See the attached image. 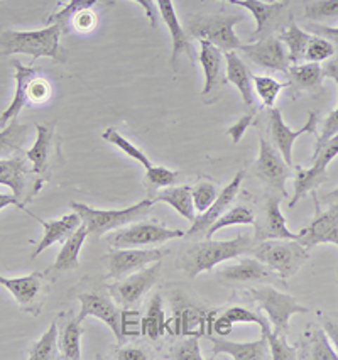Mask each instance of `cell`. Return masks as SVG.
<instances>
[{"instance_id": "6da1fadb", "label": "cell", "mask_w": 338, "mask_h": 360, "mask_svg": "<svg viewBox=\"0 0 338 360\" xmlns=\"http://www.w3.org/2000/svg\"><path fill=\"white\" fill-rule=\"evenodd\" d=\"M61 34L60 24H49L48 27L37 31L0 29V60L12 54H29L32 56L31 66H34L39 58H51L63 63L66 54L61 46Z\"/></svg>"}, {"instance_id": "7a4b0ae2", "label": "cell", "mask_w": 338, "mask_h": 360, "mask_svg": "<svg viewBox=\"0 0 338 360\" xmlns=\"http://www.w3.org/2000/svg\"><path fill=\"white\" fill-rule=\"evenodd\" d=\"M252 249L254 238L245 233H240L230 240H214L205 237V240L190 245L181 254V267L188 278L193 279L205 271H212L219 264L250 254Z\"/></svg>"}, {"instance_id": "3957f363", "label": "cell", "mask_w": 338, "mask_h": 360, "mask_svg": "<svg viewBox=\"0 0 338 360\" xmlns=\"http://www.w3.org/2000/svg\"><path fill=\"white\" fill-rule=\"evenodd\" d=\"M252 255L281 279L293 278L310 257L308 249H304L298 240L286 238H271L254 244Z\"/></svg>"}, {"instance_id": "277c9868", "label": "cell", "mask_w": 338, "mask_h": 360, "mask_svg": "<svg viewBox=\"0 0 338 360\" xmlns=\"http://www.w3.org/2000/svg\"><path fill=\"white\" fill-rule=\"evenodd\" d=\"M244 20L242 14L220 12V14H195L188 19V31L200 41H208L222 51H237L242 41L235 34L233 26Z\"/></svg>"}, {"instance_id": "5b68a950", "label": "cell", "mask_w": 338, "mask_h": 360, "mask_svg": "<svg viewBox=\"0 0 338 360\" xmlns=\"http://www.w3.org/2000/svg\"><path fill=\"white\" fill-rule=\"evenodd\" d=\"M152 205V200L145 198L141 200L139 203L132 205V207L122 208V210H97V208H91L89 205L77 202L70 203V207L82 217L83 225L89 230V233L102 237L103 233L114 232L117 229H122L125 225L139 221L143 217H145V213L151 210Z\"/></svg>"}, {"instance_id": "8992f818", "label": "cell", "mask_w": 338, "mask_h": 360, "mask_svg": "<svg viewBox=\"0 0 338 360\" xmlns=\"http://www.w3.org/2000/svg\"><path fill=\"white\" fill-rule=\"evenodd\" d=\"M181 237H185V232L179 229H166L156 221H137L108 233L107 242L114 249H132V247L161 245Z\"/></svg>"}, {"instance_id": "52a82bcc", "label": "cell", "mask_w": 338, "mask_h": 360, "mask_svg": "<svg viewBox=\"0 0 338 360\" xmlns=\"http://www.w3.org/2000/svg\"><path fill=\"white\" fill-rule=\"evenodd\" d=\"M249 296L261 307L267 315V320L274 326V332L286 337L290 332V320L296 313H308L306 307L296 301L291 295L274 290L273 286L252 288Z\"/></svg>"}, {"instance_id": "ba28073f", "label": "cell", "mask_w": 338, "mask_h": 360, "mask_svg": "<svg viewBox=\"0 0 338 360\" xmlns=\"http://www.w3.org/2000/svg\"><path fill=\"white\" fill-rule=\"evenodd\" d=\"M338 156V134L333 136L327 144L321 148L318 153L313 154V166L308 169L296 167L298 173L294 178V195L290 202V208H294L299 200H303L310 191H315V188L323 185L328 179L327 167L330 162Z\"/></svg>"}, {"instance_id": "9c48e42d", "label": "cell", "mask_w": 338, "mask_h": 360, "mask_svg": "<svg viewBox=\"0 0 338 360\" xmlns=\"http://www.w3.org/2000/svg\"><path fill=\"white\" fill-rule=\"evenodd\" d=\"M26 154L24 156L0 159V185L9 186L22 203H27L37 195L44 179L34 178V169L27 166Z\"/></svg>"}, {"instance_id": "30bf717a", "label": "cell", "mask_w": 338, "mask_h": 360, "mask_svg": "<svg viewBox=\"0 0 338 360\" xmlns=\"http://www.w3.org/2000/svg\"><path fill=\"white\" fill-rule=\"evenodd\" d=\"M161 274V261L149 264L148 267H143L137 273L129 274L127 278L119 279L114 284L108 286V292L112 298L124 308H132L144 298L145 292L156 284Z\"/></svg>"}, {"instance_id": "8fae6325", "label": "cell", "mask_w": 338, "mask_h": 360, "mask_svg": "<svg viewBox=\"0 0 338 360\" xmlns=\"http://www.w3.org/2000/svg\"><path fill=\"white\" fill-rule=\"evenodd\" d=\"M168 250L162 249H145V247H132V249H115L105 255V264L108 267L107 278L119 279L127 278L129 274L137 273L149 264L161 261Z\"/></svg>"}, {"instance_id": "7c38bea8", "label": "cell", "mask_w": 338, "mask_h": 360, "mask_svg": "<svg viewBox=\"0 0 338 360\" xmlns=\"http://www.w3.org/2000/svg\"><path fill=\"white\" fill-rule=\"evenodd\" d=\"M256 174L267 188L276 193L286 196V181L290 179V165L281 156V153L266 141L259 139V158L256 161Z\"/></svg>"}, {"instance_id": "4fadbf2b", "label": "cell", "mask_w": 338, "mask_h": 360, "mask_svg": "<svg viewBox=\"0 0 338 360\" xmlns=\"http://www.w3.org/2000/svg\"><path fill=\"white\" fill-rule=\"evenodd\" d=\"M311 193L315 200V219L299 232L298 242L308 250L320 244H335L338 247V207L330 205L328 210L323 212L315 191Z\"/></svg>"}, {"instance_id": "5bb4252c", "label": "cell", "mask_w": 338, "mask_h": 360, "mask_svg": "<svg viewBox=\"0 0 338 360\" xmlns=\"http://www.w3.org/2000/svg\"><path fill=\"white\" fill-rule=\"evenodd\" d=\"M269 122H271V136H273L274 148H276L285 161L290 166H293V146L296 139L303 134H310V136H316L318 134V114L315 110H310L308 114V120L298 131H291L290 127L282 120L281 110L273 107L269 110Z\"/></svg>"}, {"instance_id": "9a60e30c", "label": "cell", "mask_w": 338, "mask_h": 360, "mask_svg": "<svg viewBox=\"0 0 338 360\" xmlns=\"http://www.w3.org/2000/svg\"><path fill=\"white\" fill-rule=\"evenodd\" d=\"M240 51L245 54V58L261 66V68L269 71H281L287 73L290 68V56H287L286 46L279 37L267 36L262 39L252 41L249 44H242Z\"/></svg>"}, {"instance_id": "2e32d148", "label": "cell", "mask_w": 338, "mask_h": 360, "mask_svg": "<svg viewBox=\"0 0 338 360\" xmlns=\"http://www.w3.org/2000/svg\"><path fill=\"white\" fill-rule=\"evenodd\" d=\"M82 303V309L78 313V320L83 321L89 316H95L98 320H102L108 328L112 330L117 342L124 340L122 333V313L115 307V303L105 292L93 291V292H83L78 296Z\"/></svg>"}, {"instance_id": "e0dca14e", "label": "cell", "mask_w": 338, "mask_h": 360, "mask_svg": "<svg viewBox=\"0 0 338 360\" xmlns=\"http://www.w3.org/2000/svg\"><path fill=\"white\" fill-rule=\"evenodd\" d=\"M244 178H245V171H239V173L233 176L232 181L228 183L222 191H220L215 202L212 203V207L203 213H200V215H196V219L191 221V227L185 233V237H202V236L205 237L207 230L228 210V207H230L233 200H235Z\"/></svg>"}, {"instance_id": "ac0fdd59", "label": "cell", "mask_w": 338, "mask_h": 360, "mask_svg": "<svg viewBox=\"0 0 338 360\" xmlns=\"http://www.w3.org/2000/svg\"><path fill=\"white\" fill-rule=\"evenodd\" d=\"M222 2H228L232 6L247 9L254 15L257 27L252 37H250V41H257L262 39V37L271 36L273 29L281 22L287 7L285 0H278V2H264V0H222Z\"/></svg>"}, {"instance_id": "d6986e66", "label": "cell", "mask_w": 338, "mask_h": 360, "mask_svg": "<svg viewBox=\"0 0 338 360\" xmlns=\"http://www.w3.org/2000/svg\"><path fill=\"white\" fill-rule=\"evenodd\" d=\"M256 237L254 244L262 240H271V238H286V240H298L299 233L291 232L286 227V219L281 212V198L278 195H269L266 198L264 212H262L261 220H256Z\"/></svg>"}, {"instance_id": "ffe728a7", "label": "cell", "mask_w": 338, "mask_h": 360, "mask_svg": "<svg viewBox=\"0 0 338 360\" xmlns=\"http://www.w3.org/2000/svg\"><path fill=\"white\" fill-rule=\"evenodd\" d=\"M44 284L46 273H32L24 276V278H4V276H0V286L9 290L19 307L32 313H37V309L41 308Z\"/></svg>"}, {"instance_id": "44dd1931", "label": "cell", "mask_w": 338, "mask_h": 360, "mask_svg": "<svg viewBox=\"0 0 338 360\" xmlns=\"http://www.w3.org/2000/svg\"><path fill=\"white\" fill-rule=\"evenodd\" d=\"M157 9H160V14L164 24L168 26L169 36H171V43H173V51H171V58H169V65L174 71L178 70V58L181 54H186L190 58L191 63L195 61V54H193V48H191L190 39H188L185 29H183L181 22H179L176 9H174L173 0H156Z\"/></svg>"}, {"instance_id": "7402d4cb", "label": "cell", "mask_w": 338, "mask_h": 360, "mask_svg": "<svg viewBox=\"0 0 338 360\" xmlns=\"http://www.w3.org/2000/svg\"><path fill=\"white\" fill-rule=\"evenodd\" d=\"M216 278L225 284H254L271 281L273 271L259 259L249 257L222 267L216 273Z\"/></svg>"}, {"instance_id": "603a6c76", "label": "cell", "mask_w": 338, "mask_h": 360, "mask_svg": "<svg viewBox=\"0 0 338 360\" xmlns=\"http://www.w3.org/2000/svg\"><path fill=\"white\" fill-rule=\"evenodd\" d=\"M29 215L39 221V224L43 225V230H44L43 238H41L39 244L36 245L34 252H32V257H37V255H39L41 252H44L48 247L56 244V242L66 240V238L72 236L74 230H77L83 224L82 217L78 215L74 210H73V213H70V215L61 217L60 220H43V219H39V217H36L34 213H29Z\"/></svg>"}, {"instance_id": "cb8c5ba5", "label": "cell", "mask_w": 338, "mask_h": 360, "mask_svg": "<svg viewBox=\"0 0 338 360\" xmlns=\"http://www.w3.org/2000/svg\"><path fill=\"white\" fill-rule=\"evenodd\" d=\"M212 340V352L214 357L220 354L228 355L235 360H264L267 359V338L266 333L261 335V338L256 342H230L225 340L222 337H210Z\"/></svg>"}, {"instance_id": "d4e9b609", "label": "cell", "mask_w": 338, "mask_h": 360, "mask_svg": "<svg viewBox=\"0 0 338 360\" xmlns=\"http://www.w3.org/2000/svg\"><path fill=\"white\" fill-rule=\"evenodd\" d=\"M12 66L15 68V91L11 105L2 112V115H0V127H6L7 122H11L12 119H18L20 110H22L27 103L29 85H31L32 78L39 73L36 68H32V66H24L22 63L18 60L12 61Z\"/></svg>"}, {"instance_id": "484cf974", "label": "cell", "mask_w": 338, "mask_h": 360, "mask_svg": "<svg viewBox=\"0 0 338 360\" xmlns=\"http://www.w3.org/2000/svg\"><path fill=\"white\" fill-rule=\"evenodd\" d=\"M225 70H227L225 78L240 91L245 105H254L252 73L237 51H225Z\"/></svg>"}, {"instance_id": "4316f807", "label": "cell", "mask_w": 338, "mask_h": 360, "mask_svg": "<svg viewBox=\"0 0 338 360\" xmlns=\"http://www.w3.org/2000/svg\"><path fill=\"white\" fill-rule=\"evenodd\" d=\"M200 46H202V49H200L198 61L202 65L203 73H205V86H203L202 95H210L222 83L223 54L222 49L210 44L208 41H200Z\"/></svg>"}, {"instance_id": "83f0119b", "label": "cell", "mask_w": 338, "mask_h": 360, "mask_svg": "<svg viewBox=\"0 0 338 360\" xmlns=\"http://www.w3.org/2000/svg\"><path fill=\"white\" fill-rule=\"evenodd\" d=\"M56 124H36V142L31 149L26 150L27 161L32 165V169L37 176H43L48 169L49 153H51V141Z\"/></svg>"}, {"instance_id": "f1b7e54d", "label": "cell", "mask_w": 338, "mask_h": 360, "mask_svg": "<svg viewBox=\"0 0 338 360\" xmlns=\"http://www.w3.org/2000/svg\"><path fill=\"white\" fill-rule=\"evenodd\" d=\"M89 230L85 225H80L74 232L65 240L60 254H58L56 261L53 264L54 271H74L80 266V252L82 247L85 244L86 237H89Z\"/></svg>"}, {"instance_id": "f546056e", "label": "cell", "mask_w": 338, "mask_h": 360, "mask_svg": "<svg viewBox=\"0 0 338 360\" xmlns=\"http://www.w3.org/2000/svg\"><path fill=\"white\" fill-rule=\"evenodd\" d=\"M154 203L161 202L169 205L171 208H174L179 215L185 217L188 221H193L196 219V210L193 203V196H191V186H168L166 190H162L161 193H157L152 200Z\"/></svg>"}, {"instance_id": "4dcf8cb0", "label": "cell", "mask_w": 338, "mask_h": 360, "mask_svg": "<svg viewBox=\"0 0 338 360\" xmlns=\"http://www.w3.org/2000/svg\"><path fill=\"white\" fill-rule=\"evenodd\" d=\"M278 37L286 46L291 65H298L299 61L304 60V53H306V46L310 43L311 36L296 26L293 18H290V24H287L286 31H282Z\"/></svg>"}, {"instance_id": "1f68e13d", "label": "cell", "mask_w": 338, "mask_h": 360, "mask_svg": "<svg viewBox=\"0 0 338 360\" xmlns=\"http://www.w3.org/2000/svg\"><path fill=\"white\" fill-rule=\"evenodd\" d=\"M63 359L60 350V333H58V323L53 321L51 326L43 333V337L32 347L29 360H60Z\"/></svg>"}, {"instance_id": "d6a6232c", "label": "cell", "mask_w": 338, "mask_h": 360, "mask_svg": "<svg viewBox=\"0 0 338 360\" xmlns=\"http://www.w3.org/2000/svg\"><path fill=\"white\" fill-rule=\"evenodd\" d=\"M29 125L20 124L18 119H12L4 131H0V158L12 156L20 149L27 139Z\"/></svg>"}, {"instance_id": "836d02e7", "label": "cell", "mask_w": 338, "mask_h": 360, "mask_svg": "<svg viewBox=\"0 0 338 360\" xmlns=\"http://www.w3.org/2000/svg\"><path fill=\"white\" fill-rule=\"evenodd\" d=\"M290 75L293 78V85L299 90H313L321 85L323 79V68L320 63H304V65H290Z\"/></svg>"}, {"instance_id": "e575fe53", "label": "cell", "mask_w": 338, "mask_h": 360, "mask_svg": "<svg viewBox=\"0 0 338 360\" xmlns=\"http://www.w3.org/2000/svg\"><path fill=\"white\" fill-rule=\"evenodd\" d=\"M323 75L325 77L335 79V83L338 85V56L335 58V60H332L328 63L327 66L323 68ZM338 134V105L335 110L332 112L327 117V120L323 122V127H321V132L318 134V139H316V146H315V153H318V150L323 148L327 142L332 139L333 136H337Z\"/></svg>"}, {"instance_id": "d590c367", "label": "cell", "mask_w": 338, "mask_h": 360, "mask_svg": "<svg viewBox=\"0 0 338 360\" xmlns=\"http://www.w3.org/2000/svg\"><path fill=\"white\" fill-rule=\"evenodd\" d=\"M102 139L110 142V144H114L117 149H120L124 154H127L129 158L134 159V161H137L141 166H144L145 173H148V171H151L154 167L151 159L145 156V154L143 153V149H139L137 146H134L131 141L125 139L122 134L117 132L114 127H108L107 131H103L102 132Z\"/></svg>"}, {"instance_id": "8d00e7d4", "label": "cell", "mask_w": 338, "mask_h": 360, "mask_svg": "<svg viewBox=\"0 0 338 360\" xmlns=\"http://www.w3.org/2000/svg\"><path fill=\"white\" fill-rule=\"evenodd\" d=\"M254 224H256V215H254V212L250 210L249 207L239 205V207H233L230 210L225 212L223 215L207 230L205 237L214 238V236L219 232V230H222L225 227H232V225H254Z\"/></svg>"}, {"instance_id": "74e56055", "label": "cell", "mask_w": 338, "mask_h": 360, "mask_svg": "<svg viewBox=\"0 0 338 360\" xmlns=\"http://www.w3.org/2000/svg\"><path fill=\"white\" fill-rule=\"evenodd\" d=\"M82 321L72 320L63 330V335L60 338V350L63 359L66 360H80L82 359Z\"/></svg>"}, {"instance_id": "f35d334b", "label": "cell", "mask_w": 338, "mask_h": 360, "mask_svg": "<svg viewBox=\"0 0 338 360\" xmlns=\"http://www.w3.org/2000/svg\"><path fill=\"white\" fill-rule=\"evenodd\" d=\"M98 2H100V0H70L68 4L61 6L60 11L54 12L53 15H49V18L46 19V22H48V24H60L63 32H66L70 29V24H72V20L77 18L78 14H82V12H85V11L93 9V7L97 6Z\"/></svg>"}, {"instance_id": "ab89813d", "label": "cell", "mask_w": 338, "mask_h": 360, "mask_svg": "<svg viewBox=\"0 0 338 360\" xmlns=\"http://www.w3.org/2000/svg\"><path fill=\"white\" fill-rule=\"evenodd\" d=\"M291 83H281L278 79L271 77H262V75H252V86L256 90V94L261 98V102L264 103L267 108H273L274 103L279 97L282 90L286 86H290Z\"/></svg>"}, {"instance_id": "60d3db41", "label": "cell", "mask_w": 338, "mask_h": 360, "mask_svg": "<svg viewBox=\"0 0 338 360\" xmlns=\"http://www.w3.org/2000/svg\"><path fill=\"white\" fill-rule=\"evenodd\" d=\"M306 355L301 359H311V360H338V352L332 349L328 335L325 330H315L310 335V340L306 343Z\"/></svg>"}, {"instance_id": "b9f144b4", "label": "cell", "mask_w": 338, "mask_h": 360, "mask_svg": "<svg viewBox=\"0 0 338 360\" xmlns=\"http://www.w3.org/2000/svg\"><path fill=\"white\" fill-rule=\"evenodd\" d=\"M266 338H267V349L271 352V359L273 360H294L298 359L296 349L287 345L286 338L282 335H279L273 330H266Z\"/></svg>"}, {"instance_id": "7bdbcfd3", "label": "cell", "mask_w": 338, "mask_h": 360, "mask_svg": "<svg viewBox=\"0 0 338 360\" xmlns=\"http://www.w3.org/2000/svg\"><path fill=\"white\" fill-rule=\"evenodd\" d=\"M223 316L230 321L232 325L235 323H256L261 326V332H266V330L271 328V321L264 318V315L257 311H250L247 308L242 307H233L223 313Z\"/></svg>"}, {"instance_id": "ee69618b", "label": "cell", "mask_w": 338, "mask_h": 360, "mask_svg": "<svg viewBox=\"0 0 338 360\" xmlns=\"http://www.w3.org/2000/svg\"><path fill=\"white\" fill-rule=\"evenodd\" d=\"M335 54V46L330 43V39L323 36H311L310 43L306 46V53H304V60L311 63L327 61Z\"/></svg>"}, {"instance_id": "f6af8a7d", "label": "cell", "mask_w": 338, "mask_h": 360, "mask_svg": "<svg viewBox=\"0 0 338 360\" xmlns=\"http://www.w3.org/2000/svg\"><path fill=\"white\" fill-rule=\"evenodd\" d=\"M168 360H203L202 350H200V338L191 337L186 340L179 342L169 350L168 355H164Z\"/></svg>"}, {"instance_id": "bcb514c9", "label": "cell", "mask_w": 338, "mask_h": 360, "mask_svg": "<svg viewBox=\"0 0 338 360\" xmlns=\"http://www.w3.org/2000/svg\"><path fill=\"white\" fill-rule=\"evenodd\" d=\"M191 196H193L195 210L203 213L215 202L216 196H219V190H216L214 183L200 181L195 188H191Z\"/></svg>"}, {"instance_id": "7dc6e473", "label": "cell", "mask_w": 338, "mask_h": 360, "mask_svg": "<svg viewBox=\"0 0 338 360\" xmlns=\"http://www.w3.org/2000/svg\"><path fill=\"white\" fill-rule=\"evenodd\" d=\"M304 18L311 20L338 18V0H315L304 7Z\"/></svg>"}, {"instance_id": "c3c4849f", "label": "cell", "mask_w": 338, "mask_h": 360, "mask_svg": "<svg viewBox=\"0 0 338 360\" xmlns=\"http://www.w3.org/2000/svg\"><path fill=\"white\" fill-rule=\"evenodd\" d=\"M145 176H148L149 183H151L154 188H168L173 186L174 183L178 181L179 173L178 171L168 169V167L164 166H154L151 171L145 173Z\"/></svg>"}, {"instance_id": "681fc988", "label": "cell", "mask_w": 338, "mask_h": 360, "mask_svg": "<svg viewBox=\"0 0 338 360\" xmlns=\"http://www.w3.org/2000/svg\"><path fill=\"white\" fill-rule=\"evenodd\" d=\"M51 97V86L46 82L44 78L39 77V73L32 78L31 85H29V94H27V102L29 103H43Z\"/></svg>"}, {"instance_id": "f907efd6", "label": "cell", "mask_w": 338, "mask_h": 360, "mask_svg": "<svg viewBox=\"0 0 338 360\" xmlns=\"http://www.w3.org/2000/svg\"><path fill=\"white\" fill-rule=\"evenodd\" d=\"M252 120H254V115L252 114L244 115L239 120V122H235V124L232 125V127H228L227 134H228V136H230V139L235 142V144H237V142L242 141V137H244L245 131H247L250 125H252Z\"/></svg>"}, {"instance_id": "816d5d0a", "label": "cell", "mask_w": 338, "mask_h": 360, "mask_svg": "<svg viewBox=\"0 0 338 360\" xmlns=\"http://www.w3.org/2000/svg\"><path fill=\"white\" fill-rule=\"evenodd\" d=\"M161 296L156 295L151 301V307H149V315H148V323L152 326V335H157V325L161 323Z\"/></svg>"}, {"instance_id": "f5cc1de1", "label": "cell", "mask_w": 338, "mask_h": 360, "mask_svg": "<svg viewBox=\"0 0 338 360\" xmlns=\"http://www.w3.org/2000/svg\"><path fill=\"white\" fill-rule=\"evenodd\" d=\"M115 359L117 360H148V355H145L143 350L127 347V349L117 350Z\"/></svg>"}, {"instance_id": "db71d44e", "label": "cell", "mask_w": 338, "mask_h": 360, "mask_svg": "<svg viewBox=\"0 0 338 360\" xmlns=\"http://www.w3.org/2000/svg\"><path fill=\"white\" fill-rule=\"evenodd\" d=\"M310 29L313 32H316L318 36H323L330 41H335V43H338V27L323 26V24H313V26H310Z\"/></svg>"}, {"instance_id": "11a10c76", "label": "cell", "mask_w": 338, "mask_h": 360, "mask_svg": "<svg viewBox=\"0 0 338 360\" xmlns=\"http://www.w3.org/2000/svg\"><path fill=\"white\" fill-rule=\"evenodd\" d=\"M132 2L139 4V6L143 7V11L145 12V15H148L149 19V24H151V27H156L157 19H156V9H154V0H132Z\"/></svg>"}, {"instance_id": "9f6ffc18", "label": "cell", "mask_w": 338, "mask_h": 360, "mask_svg": "<svg viewBox=\"0 0 338 360\" xmlns=\"http://www.w3.org/2000/svg\"><path fill=\"white\" fill-rule=\"evenodd\" d=\"M7 207H18V208H20V210L29 213V210L26 207H24V203L20 202L18 196L0 193V210H4V208H7Z\"/></svg>"}, {"instance_id": "6f0895ef", "label": "cell", "mask_w": 338, "mask_h": 360, "mask_svg": "<svg viewBox=\"0 0 338 360\" xmlns=\"http://www.w3.org/2000/svg\"><path fill=\"white\" fill-rule=\"evenodd\" d=\"M323 330L325 333L328 335V338L335 343V349L338 352V321H333V320H328V318H325L323 320Z\"/></svg>"}, {"instance_id": "680465c9", "label": "cell", "mask_w": 338, "mask_h": 360, "mask_svg": "<svg viewBox=\"0 0 338 360\" xmlns=\"http://www.w3.org/2000/svg\"><path fill=\"white\" fill-rule=\"evenodd\" d=\"M232 326H233V325H232L230 321H228L227 318H225V316L220 318V320L216 321V323H215V328H216V332H219L220 335H225V333H228V332H230V328H232Z\"/></svg>"}, {"instance_id": "91938a15", "label": "cell", "mask_w": 338, "mask_h": 360, "mask_svg": "<svg viewBox=\"0 0 338 360\" xmlns=\"http://www.w3.org/2000/svg\"><path fill=\"white\" fill-rule=\"evenodd\" d=\"M325 203L328 205H333V207H338V188L337 190H333L332 193H328L327 196H325Z\"/></svg>"}, {"instance_id": "94428289", "label": "cell", "mask_w": 338, "mask_h": 360, "mask_svg": "<svg viewBox=\"0 0 338 360\" xmlns=\"http://www.w3.org/2000/svg\"><path fill=\"white\" fill-rule=\"evenodd\" d=\"M264 2H278V0H264Z\"/></svg>"}]
</instances>
